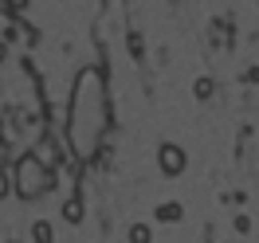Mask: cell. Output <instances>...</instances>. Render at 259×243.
<instances>
[{
  "label": "cell",
  "mask_w": 259,
  "mask_h": 243,
  "mask_svg": "<svg viewBox=\"0 0 259 243\" xmlns=\"http://www.w3.org/2000/svg\"><path fill=\"white\" fill-rule=\"evenodd\" d=\"M16 4H24V0H16Z\"/></svg>",
  "instance_id": "14"
},
{
  "label": "cell",
  "mask_w": 259,
  "mask_h": 243,
  "mask_svg": "<svg viewBox=\"0 0 259 243\" xmlns=\"http://www.w3.org/2000/svg\"><path fill=\"white\" fill-rule=\"evenodd\" d=\"M193 94L196 98H212V79H196L193 82Z\"/></svg>",
  "instance_id": "10"
},
{
  "label": "cell",
  "mask_w": 259,
  "mask_h": 243,
  "mask_svg": "<svg viewBox=\"0 0 259 243\" xmlns=\"http://www.w3.org/2000/svg\"><path fill=\"white\" fill-rule=\"evenodd\" d=\"M181 216H185V208H181L177 200H169V204H157V220H161V224H177Z\"/></svg>",
  "instance_id": "6"
},
{
  "label": "cell",
  "mask_w": 259,
  "mask_h": 243,
  "mask_svg": "<svg viewBox=\"0 0 259 243\" xmlns=\"http://www.w3.org/2000/svg\"><path fill=\"white\" fill-rule=\"evenodd\" d=\"M247 227H251V220H247V216H236V231H240V235L247 231Z\"/></svg>",
  "instance_id": "12"
},
{
  "label": "cell",
  "mask_w": 259,
  "mask_h": 243,
  "mask_svg": "<svg viewBox=\"0 0 259 243\" xmlns=\"http://www.w3.org/2000/svg\"><path fill=\"white\" fill-rule=\"evenodd\" d=\"M32 243H55V231H51L48 220H35L32 224Z\"/></svg>",
  "instance_id": "7"
},
{
  "label": "cell",
  "mask_w": 259,
  "mask_h": 243,
  "mask_svg": "<svg viewBox=\"0 0 259 243\" xmlns=\"http://www.w3.org/2000/svg\"><path fill=\"white\" fill-rule=\"evenodd\" d=\"M130 243H153V231L146 224H134L130 227Z\"/></svg>",
  "instance_id": "8"
},
{
  "label": "cell",
  "mask_w": 259,
  "mask_h": 243,
  "mask_svg": "<svg viewBox=\"0 0 259 243\" xmlns=\"http://www.w3.org/2000/svg\"><path fill=\"white\" fill-rule=\"evenodd\" d=\"M12 180H16V192L24 196V200H35V196H44L51 184H55V173H51L35 153H24V157L12 165Z\"/></svg>",
  "instance_id": "2"
},
{
  "label": "cell",
  "mask_w": 259,
  "mask_h": 243,
  "mask_svg": "<svg viewBox=\"0 0 259 243\" xmlns=\"http://www.w3.org/2000/svg\"><path fill=\"white\" fill-rule=\"evenodd\" d=\"M16 188V180H12V169H0V200Z\"/></svg>",
  "instance_id": "9"
},
{
  "label": "cell",
  "mask_w": 259,
  "mask_h": 243,
  "mask_svg": "<svg viewBox=\"0 0 259 243\" xmlns=\"http://www.w3.org/2000/svg\"><path fill=\"white\" fill-rule=\"evenodd\" d=\"M82 216H87L82 200H79V196H67V200H63V220H67V224H82Z\"/></svg>",
  "instance_id": "5"
},
{
  "label": "cell",
  "mask_w": 259,
  "mask_h": 243,
  "mask_svg": "<svg viewBox=\"0 0 259 243\" xmlns=\"http://www.w3.org/2000/svg\"><path fill=\"white\" fill-rule=\"evenodd\" d=\"M102 130H106V86H102V75H98L95 67H87L79 79H75L71 118H67V141H71L79 161H91L98 153Z\"/></svg>",
  "instance_id": "1"
},
{
  "label": "cell",
  "mask_w": 259,
  "mask_h": 243,
  "mask_svg": "<svg viewBox=\"0 0 259 243\" xmlns=\"http://www.w3.org/2000/svg\"><path fill=\"white\" fill-rule=\"evenodd\" d=\"M35 157L48 165V169H55V165H59V149H55V141H51V137H44V141L35 145Z\"/></svg>",
  "instance_id": "4"
},
{
  "label": "cell",
  "mask_w": 259,
  "mask_h": 243,
  "mask_svg": "<svg viewBox=\"0 0 259 243\" xmlns=\"http://www.w3.org/2000/svg\"><path fill=\"white\" fill-rule=\"evenodd\" d=\"M8 161H12V145L0 137V169H8Z\"/></svg>",
  "instance_id": "11"
},
{
  "label": "cell",
  "mask_w": 259,
  "mask_h": 243,
  "mask_svg": "<svg viewBox=\"0 0 259 243\" xmlns=\"http://www.w3.org/2000/svg\"><path fill=\"white\" fill-rule=\"evenodd\" d=\"M243 82H259V67H251V71L243 75Z\"/></svg>",
  "instance_id": "13"
},
{
  "label": "cell",
  "mask_w": 259,
  "mask_h": 243,
  "mask_svg": "<svg viewBox=\"0 0 259 243\" xmlns=\"http://www.w3.org/2000/svg\"><path fill=\"white\" fill-rule=\"evenodd\" d=\"M157 165H161L165 177H181V173H185V149L173 145V141H165V145L157 149Z\"/></svg>",
  "instance_id": "3"
}]
</instances>
